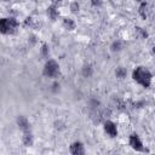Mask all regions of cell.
<instances>
[{
  "mask_svg": "<svg viewBox=\"0 0 155 155\" xmlns=\"http://www.w3.org/2000/svg\"><path fill=\"white\" fill-rule=\"evenodd\" d=\"M132 78H133V80L137 84H139L144 88H148L151 85L153 75H151V73H150V70L148 68H145V67H137L133 70V73H132Z\"/></svg>",
  "mask_w": 155,
  "mask_h": 155,
  "instance_id": "cell-1",
  "label": "cell"
},
{
  "mask_svg": "<svg viewBox=\"0 0 155 155\" xmlns=\"http://www.w3.org/2000/svg\"><path fill=\"white\" fill-rule=\"evenodd\" d=\"M18 23L15 18L10 17V18H1L0 19V33L1 34H12L16 28H17Z\"/></svg>",
  "mask_w": 155,
  "mask_h": 155,
  "instance_id": "cell-2",
  "label": "cell"
},
{
  "mask_svg": "<svg viewBox=\"0 0 155 155\" xmlns=\"http://www.w3.org/2000/svg\"><path fill=\"white\" fill-rule=\"evenodd\" d=\"M44 75L47 78H57L59 75V64L54 59H48L44 65Z\"/></svg>",
  "mask_w": 155,
  "mask_h": 155,
  "instance_id": "cell-3",
  "label": "cell"
},
{
  "mask_svg": "<svg viewBox=\"0 0 155 155\" xmlns=\"http://www.w3.org/2000/svg\"><path fill=\"white\" fill-rule=\"evenodd\" d=\"M128 142H130V145H131V148H132L133 150H136V151H145L144 145H143L140 138L138 137V134H136V133L131 134Z\"/></svg>",
  "mask_w": 155,
  "mask_h": 155,
  "instance_id": "cell-4",
  "label": "cell"
},
{
  "mask_svg": "<svg viewBox=\"0 0 155 155\" xmlns=\"http://www.w3.org/2000/svg\"><path fill=\"white\" fill-rule=\"evenodd\" d=\"M104 131L110 136V137H116L117 136V128H116V125L110 121V120H105L104 121Z\"/></svg>",
  "mask_w": 155,
  "mask_h": 155,
  "instance_id": "cell-5",
  "label": "cell"
},
{
  "mask_svg": "<svg viewBox=\"0 0 155 155\" xmlns=\"http://www.w3.org/2000/svg\"><path fill=\"white\" fill-rule=\"evenodd\" d=\"M70 153L73 155H82L85 154V148L81 142H74L70 145Z\"/></svg>",
  "mask_w": 155,
  "mask_h": 155,
  "instance_id": "cell-6",
  "label": "cell"
},
{
  "mask_svg": "<svg viewBox=\"0 0 155 155\" xmlns=\"http://www.w3.org/2000/svg\"><path fill=\"white\" fill-rule=\"evenodd\" d=\"M17 125H18V127H19L23 132L30 130V124H29L28 119H27L25 116H23V115H19V116L17 117Z\"/></svg>",
  "mask_w": 155,
  "mask_h": 155,
  "instance_id": "cell-7",
  "label": "cell"
},
{
  "mask_svg": "<svg viewBox=\"0 0 155 155\" xmlns=\"http://www.w3.org/2000/svg\"><path fill=\"white\" fill-rule=\"evenodd\" d=\"M22 142H23V145H24V147H31V145H33L34 139H33V134H31L30 130H29V131H24V132H23Z\"/></svg>",
  "mask_w": 155,
  "mask_h": 155,
  "instance_id": "cell-8",
  "label": "cell"
},
{
  "mask_svg": "<svg viewBox=\"0 0 155 155\" xmlns=\"http://www.w3.org/2000/svg\"><path fill=\"white\" fill-rule=\"evenodd\" d=\"M148 8H149L148 4H147L145 1H142L140 6H139V15H140L144 19H145V18H147V16H148Z\"/></svg>",
  "mask_w": 155,
  "mask_h": 155,
  "instance_id": "cell-9",
  "label": "cell"
},
{
  "mask_svg": "<svg viewBox=\"0 0 155 155\" xmlns=\"http://www.w3.org/2000/svg\"><path fill=\"white\" fill-rule=\"evenodd\" d=\"M92 74H93V68H92V65H90V64L84 65V68H82V75H84L85 78H90Z\"/></svg>",
  "mask_w": 155,
  "mask_h": 155,
  "instance_id": "cell-10",
  "label": "cell"
},
{
  "mask_svg": "<svg viewBox=\"0 0 155 155\" xmlns=\"http://www.w3.org/2000/svg\"><path fill=\"white\" fill-rule=\"evenodd\" d=\"M115 75H116L119 79H124V78H126V75H127V70H126L124 67H117L116 70H115Z\"/></svg>",
  "mask_w": 155,
  "mask_h": 155,
  "instance_id": "cell-11",
  "label": "cell"
},
{
  "mask_svg": "<svg viewBox=\"0 0 155 155\" xmlns=\"http://www.w3.org/2000/svg\"><path fill=\"white\" fill-rule=\"evenodd\" d=\"M64 27L69 30H73V29H75V22L70 18H65L64 19Z\"/></svg>",
  "mask_w": 155,
  "mask_h": 155,
  "instance_id": "cell-12",
  "label": "cell"
},
{
  "mask_svg": "<svg viewBox=\"0 0 155 155\" xmlns=\"http://www.w3.org/2000/svg\"><path fill=\"white\" fill-rule=\"evenodd\" d=\"M110 48H111L113 52H117V51H120V50L122 48V42L119 41V40H116V41H114V42L111 44Z\"/></svg>",
  "mask_w": 155,
  "mask_h": 155,
  "instance_id": "cell-13",
  "label": "cell"
},
{
  "mask_svg": "<svg viewBox=\"0 0 155 155\" xmlns=\"http://www.w3.org/2000/svg\"><path fill=\"white\" fill-rule=\"evenodd\" d=\"M47 13L51 16V18H52V19H54V18L57 17V11H56V8H54L53 6H51V7H48V8H47Z\"/></svg>",
  "mask_w": 155,
  "mask_h": 155,
  "instance_id": "cell-14",
  "label": "cell"
},
{
  "mask_svg": "<svg viewBox=\"0 0 155 155\" xmlns=\"http://www.w3.org/2000/svg\"><path fill=\"white\" fill-rule=\"evenodd\" d=\"M70 10H71V12L79 11V4H78V2H73V4L70 5Z\"/></svg>",
  "mask_w": 155,
  "mask_h": 155,
  "instance_id": "cell-15",
  "label": "cell"
},
{
  "mask_svg": "<svg viewBox=\"0 0 155 155\" xmlns=\"http://www.w3.org/2000/svg\"><path fill=\"white\" fill-rule=\"evenodd\" d=\"M91 4L93 6H101L102 5V0H91Z\"/></svg>",
  "mask_w": 155,
  "mask_h": 155,
  "instance_id": "cell-16",
  "label": "cell"
},
{
  "mask_svg": "<svg viewBox=\"0 0 155 155\" xmlns=\"http://www.w3.org/2000/svg\"><path fill=\"white\" fill-rule=\"evenodd\" d=\"M59 82H53V85H52V90L54 91V92H57V90H59Z\"/></svg>",
  "mask_w": 155,
  "mask_h": 155,
  "instance_id": "cell-17",
  "label": "cell"
},
{
  "mask_svg": "<svg viewBox=\"0 0 155 155\" xmlns=\"http://www.w3.org/2000/svg\"><path fill=\"white\" fill-rule=\"evenodd\" d=\"M42 54H44V56H47V54H48V48H47V45H44V46H42Z\"/></svg>",
  "mask_w": 155,
  "mask_h": 155,
  "instance_id": "cell-18",
  "label": "cell"
},
{
  "mask_svg": "<svg viewBox=\"0 0 155 155\" xmlns=\"http://www.w3.org/2000/svg\"><path fill=\"white\" fill-rule=\"evenodd\" d=\"M53 2H59V1H62V0H52Z\"/></svg>",
  "mask_w": 155,
  "mask_h": 155,
  "instance_id": "cell-19",
  "label": "cell"
},
{
  "mask_svg": "<svg viewBox=\"0 0 155 155\" xmlns=\"http://www.w3.org/2000/svg\"><path fill=\"white\" fill-rule=\"evenodd\" d=\"M136 1H139V2H142V1H143V0H136Z\"/></svg>",
  "mask_w": 155,
  "mask_h": 155,
  "instance_id": "cell-20",
  "label": "cell"
},
{
  "mask_svg": "<svg viewBox=\"0 0 155 155\" xmlns=\"http://www.w3.org/2000/svg\"><path fill=\"white\" fill-rule=\"evenodd\" d=\"M2 1H8V0H2Z\"/></svg>",
  "mask_w": 155,
  "mask_h": 155,
  "instance_id": "cell-21",
  "label": "cell"
}]
</instances>
